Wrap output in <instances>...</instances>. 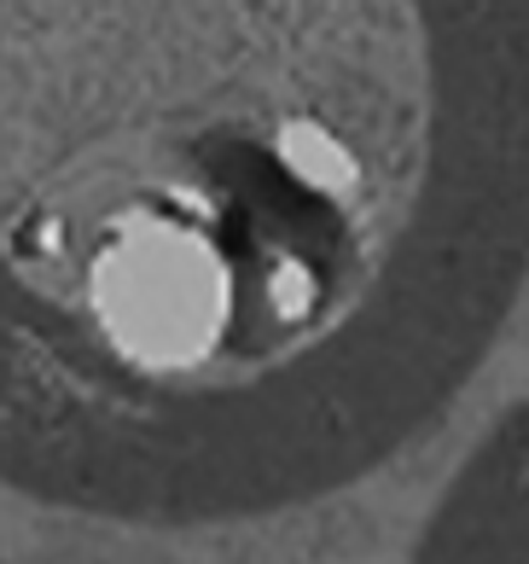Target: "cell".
Wrapping results in <instances>:
<instances>
[{
  "mask_svg": "<svg viewBox=\"0 0 529 564\" xmlns=\"http://www.w3.org/2000/svg\"><path fill=\"white\" fill-rule=\"evenodd\" d=\"M529 291V0H0V477L122 524L332 500Z\"/></svg>",
  "mask_w": 529,
  "mask_h": 564,
  "instance_id": "obj_1",
  "label": "cell"
},
{
  "mask_svg": "<svg viewBox=\"0 0 529 564\" xmlns=\"http://www.w3.org/2000/svg\"><path fill=\"white\" fill-rule=\"evenodd\" d=\"M408 564H529V402L454 471Z\"/></svg>",
  "mask_w": 529,
  "mask_h": 564,
  "instance_id": "obj_2",
  "label": "cell"
}]
</instances>
